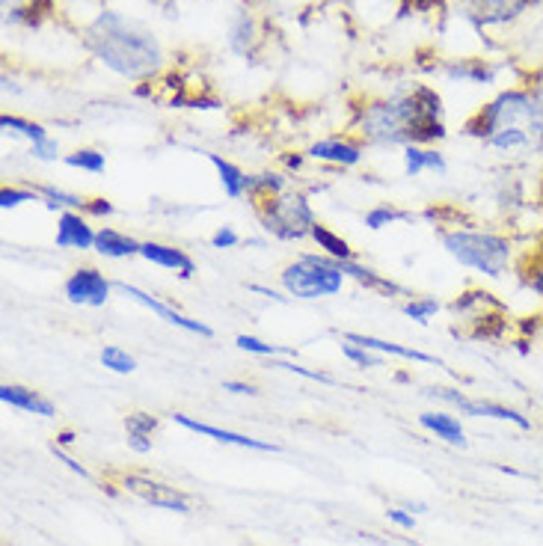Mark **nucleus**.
<instances>
[{"label": "nucleus", "mask_w": 543, "mask_h": 546, "mask_svg": "<svg viewBox=\"0 0 543 546\" xmlns=\"http://www.w3.org/2000/svg\"><path fill=\"white\" fill-rule=\"evenodd\" d=\"M443 95L431 84H413L389 98H365L351 110V134L365 146H434L446 140Z\"/></svg>", "instance_id": "obj_1"}, {"label": "nucleus", "mask_w": 543, "mask_h": 546, "mask_svg": "<svg viewBox=\"0 0 543 546\" xmlns=\"http://www.w3.org/2000/svg\"><path fill=\"white\" fill-rule=\"evenodd\" d=\"M463 134L502 155L543 152V87L502 90L463 122Z\"/></svg>", "instance_id": "obj_2"}, {"label": "nucleus", "mask_w": 543, "mask_h": 546, "mask_svg": "<svg viewBox=\"0 0 543 546\" xmlns=\"http://www.w3.org/2000/svg\"><path fill=\"white\" fill-rule=\"evenodd\" d=\"M84 48L92 57L128 81H152L164 69V45L137 18L116 9H101L84 27Z\"/></svg>", "instance_id": "obj_3"}, {"label": "nucleus", "mask_w": 543, "mask_h": 546, "mask_svg": "<svg viewBox=\"0 0 543 546\" xmlns=\"http://www.w3.org/2000/svg\"><path fill=\"white\" fill-rule=\"evenodd\" d=\"M443 250L466 271L499 279L514 265V241L493 229H472V226H454L440 232Z\"/></svg>", "instance_id": "obj_4"}, {"label": "nucleus", "mask_w": 543, "mask_h": 546, "mask_svg": "<svg viewBox=\"0 0 543 546\" xmlns=\"http://www.w3.org/2000/svg\"><path fill=\"white\" fill-rule=\"evenodd\" d=\"M342 262L324 253H303L279 271V285L294 300H324L342 291L345 285Z\"/></svg>", "instance_id": "obj_5"}, {"label": "nucleus", "mask_w": 543, "mask_h": 546, "mask_svg": "<svg viewBox=\"0 0 543 546\" xmlns=\"http://www.w3.org/2000/svg\"><path fill=\"white\" fill-rule=\"evenodd\" d=\"M253 211H256L262 229L271 238L285 241V244L309 238L312 226L318 223V214H315L312 202L303 193H294V190H285L279 196H268V199L253 202Z\"/></svg>", "instance_id": "obj_6"}, {"label": "nucleus", "mask_w": 543, "mask_h": 546, "mask_svg": "<svg viewBox=\"0 0 543 546\" xmlns=\"http://www.w3.org/2000/svg\"><path fill=\"white\" fill-rule=\"evenodd\" d=\"M454 321L463 324V330H457L466 339H478V342H493L502 339V333L508 330V306L484 288H466L463 294H457L452 300Z\"/></svg>", "instance_id": "obj_7"}, {"label": "nucleus", "mask_w": 543, "mask_h": 546, "mask_svg": "<svg viewBox=\"0 0 543 546\" xmlns=\"http://www.w3.org/2000/svg\"><path fill=\"white\" fill-rule=\"evenodd\" d=\"M431 398H440L446 404L457 407L460 413L466 416H475V419H496V422H511L517 425L520 431H532V419L523 416L520 410L514 407H505V404H496V401H484V398H466L460 389H449V386H434L428 389Z\"/></svg>", "instance_id": "obj_8"}, {"label": "nucleus", "mask_w": 543, "mask_h": 546, "mask_svg": "<svg viewBox=\"0 0 543 546\" xmlns=\"http://www.w3.org/2000/svg\"><path fill=\"white\" fill-rule=\"evenodd\" d=\"M113 288H116L119 294H125L128 300H134V303L146 306V309H149L152 315H158L161 321H167V324H173V327L184 330V333H190V336H199V339H214V330H211L205 321L187 318L184 312L173 309V306H167L164 300L152 297L149 291H143V288H137V285H128V282H113Z\"/></svg>", "instance_id": "obj_9"}, {"label": "nucleus", "mask_w": 543, "mask_h": 546, "mask_svg": "<svg viewBox=\"0 0 543 546\" xmlns=\"http://www.w3.org/2000/svg\"><path fill=\"white\" fill-rule=\"evenodd\" d=\"M538 3L541 0H460V9L478 30H484V27H499V24L517 21Z\"/></svg>", "instance_id": "obj_10"}, {"label": "nucleus", "mask_w": 543, "mask_h": 546, "mask_svg": "<svg viewBox=\"0 0 543 546\" xmlns=\"http://www.w3.org/2000/svg\"><path fill=\"white\" fill-rule=\"evenodd\" d=\"M110 291H113V282L92 265H81L69 273V279L63 282V294L69 303L75 306H90L98 309L110 300Z\"/></svg>", "instance_id": "obj_11"}, {"label": "nucleus", "mask_w": 543, "mask_h": 546, "mask_svg": "<svg viewBox=\"0 0 543 546\" xmlns=\"http://www.w3.org/2000/svg\"><path fill=\"white\" fill-rule=\"evenodd\" d=\"M306 158L321 161V164H333V167H342V170L360 167L362 158H365V143L354 134H333V137L315 140L306 149Z\"/></svg>", "instance_id": "obj_12"}, {"label": "nucleus", "mask_w": 543, "mask_h": 546, "mask_svg": "<svg viewBox=\"0 0 543 546\" xmlns=\"http://www.w3.org/2000/svg\"><path fill=\"white\" fill-rule=\"evenodd\" d=\"M122 487L128 493H134L137 499L155 505V508H167V511H179V514H190V499L181 493L179 487H170L164 481H155V478H146V475H125L122 478Z\"/></svg>", "instance_id": "obj_13"}, {"label": "nucleus", "mask_w": 543, "mask_h": 546, "mask_svg": "<svg viewBox=\"0 0 543 546\" xmlns=\"http://www.w3.org/2000/svg\"><path fill=\"white\" fill-rule=\"evenodd\" d=\"M440 75L452 84H475V87H490L499 81V66L484 60V57H457L446 60L440 66Z\"/></svg>", "instance_id": "obj_14"}, {"label": "nucleus", "mask_w": 543, "mask_h": 546, "mask_svg": "<svg viewBox=\"0 0 543 546\" xmlns=\"http://www.w3.org/2000/svg\"><path fill=\"white\" fill-rule=\"evenodd\" d=\"M226 45L238 57H247V60L256 57V48L262 45V30H259V18L253 9H244V6L235 9L229 30H226Z\"/></svg>", "instance_id": "obj_15"}, {"label": "nucleus", "mask_w": 543, "mask_h": 546, "mask_svg": "<svg viewBox=\"0 0 543 546\" xmlns=\"http://www.w3.org/2000/svg\"><path fill=\"white\" fill-rule=\"evenodd\" d=\"M173 422L181 425L184 431H193V434H202V437H211L217 443H226V446H238V449H253V452H279L276 443H265V440H253L247 434H238V431H226V428H217V425H208V422H199V419H190L184 413H173Z\"/></svg>", "instance_id": "obj_16"}, {"label": "nucleus", "mask_w": 543, "mask_h": 546, "mask_svg": "<svg viewBox=\"0 0 543 546\" xmlns=\"http://www.w3.org/2000/svg\"><path fill=\"white\" fill-rule=\"evenodd\" d=\"M54 244L60 250H92L95 247V229L84 211H63L57 217Z\"/></svg>", "instance_id": "obj_17"}, {"label": "nucleus", "mask_w": 543, "mask_h": 546, "mask_svg": "<svg viewBox=\"0 0 543 546\" xmlns=\"http://www.w3.org/2000/svg\"><path fill=\"white\" fill-rule=\"evenodd\" d=\"M140 259H146L149 265L155 268H164V271L179 273L181 279H190L196 273V262L176 247V244H161V241H143V250H140Z\"/></svg>", "instance_id": "obj_18"}, {"label": "nucleus", "mask_w": 543, "mask_h": 546, "mask_svg": "<svg viewBox=\"0 0 543 546\" xmlns=\"http://www.w3.org/2000/svg\"><path fill=\"white\" fill-rule=\"evenodd\" d=\"M0 401H3L6 407L33 413V416H42V419L57 416V407H54L51 398H45L42 392H36V389H30V386H21V383H3V386H0Z\"/></svg>", "instance_id": "obj_19"}, {"label": "nucleus", "mask_w": 543, "mask_h": 546, "mask_svg": "<svg viewBox=\"0 0 543 546\" xmlns=\"http://www.w3.org/2000/svg\"><path fill=\"white\" fill-rule=\"evenodd\" d=\"M92 250H95L98 256H104V259L119 262V259H134V256H140L143 241L131 238L128 232H119V229H113V226H98V229H95V247H92Z\"/></svg>", "instance_id": "obj_20"}, {"label": "nucleus", "mask_w": 543, "mask_h": 546, "mask_svg": "<svg viewBox=\"0 0 543 546\" xmlns=\"http://www.w3.org/2000/svg\"><path fill=\"white\" fill-rule=\"evenodd\" d=\"M345 339L354 342V345L368 348V351H377V354H383V357H398V360H407V363L437 365V368H443V363H440L434 354H425V351H416V348H407V345H398V342H386V339L365 336V333H348Z\"/></svg>", "instance_id": "obj_21"}, {"label": "nucleus", "mask_w": 543, "mask_h": 546, "mask_svg": "<svg viewBox=\"0 0 543 546\" xmlns=\"http://www.w3.org/2000/svg\"><path fill=\"white\" fill-rule=\"evenodd\" d=\"M342 273H345L348 279L360 282L362 288L374 291V294H383V297H413L404 285H398L395 279H389V276L377 273L374 268H368V265H360L357 259L342 262Z\"/></svg>", "instance_id": "obj_22"}, {"label": "nucleus", "mask_w": 543, "mask_h": 546, "mask_svg": "<svg viewBox=\"0 0 543 546\" xmlns=\"http://www.w3.org/2000/svg\"><path fill=\"white\" fill-rule=\"evenodd\" d=\"M404 173L410 179H419L422 173L446 176L449 164H446L443 152H437L434 146H404Z\"/></svg>", "instance_id": "obj_23"}, {"label": "nucleus", "mask_w": 543, "mask_h": 546, "mask_svg": "<svg viewBox=\"0 0 543 546\" xmlns=\"http://www.w3.org/2000/svg\"><path fill=\"white\" fill-rule=\"evenodd\" d=\"M158 428H161V419L152 416V413L134 410V413L125 416V437H128V446L137 455H149L152 452V437L158 434Z\"/></svg>", "instance_id": "obj_24"}, {"label": "nucleus", "mask_w": 543, "mask_h": 546, "mask_svg": "<svg viewBox=\"0 0 543 546\" xmlns=\"http://www.w3.org/2000/svg\"><path fill=\"white\" fill-rule=\"evenodd\" d=\"M419 425H422L425 431H431L437 440L449 443V446H460V449L466 446V431H463L460 419H454L452 413L428 410V413H422V416H419Z\"/></svg>", "instance_id": "obj_25"}, {"label": "nucleus", "mask_w": 543, "mask_h": 546, "mask_svg": "<svg viewBox=\"0 0 543 546\" xmlns=\"http://www.w3.org/2000/svg\"><path fill=\"white\" fill-rule=\"evenodd\" d=\"M205 158L214 164V170H217V176H220V184H223V193L229 196V199H244L247 196V173L238 167V164H232L229 158H223V155H217V152H205Z\"/></svg>", "instance_id": "obj_26"}, {"label": "nucleus", "mask_w": 543, "mask_h": 546, "mask_svg": "<svg viewBox=\"0 0 543 546\" xmlns=\"http://www.w3.org/2000/svg\"><path fill=\"white\" fill-rule=\"evenodd\" d=\"M514 268H517V276H520V285L529 288L535 297H541L543 300V241L541 244H535L532 250H526V253L514 262Z\"/></svg>", "instance_id": "obj_27"}, {"label": "nucleus", "mask_w": 543, "mask_h": 546, "mask_svg": "<svg viewBox=\"0 0 543 546\" xmlns=\"http://www.w3.org/2000/svg\"><path fill=\"white\" fill-rule=\"evenodd\" d=\"M3 3V21L6 24H39L51 12V0H0Z\"/></svg>", "instance_id": "obj_28"}, {"label": "nucleus", "mask_w": 543, "mask_h": 546, "mask_svg": "<svg viewBox=\"0 0 543 546\" xmlns=\"http://www.w3.org/2000/svg\"><path fill=\"white\" fill-rule=\"evenodd\" d=\"M315 244H318V250L324 253V256H330V259H336V262H351L354 259V247L339 235V232H333L330 226H324L321 220L312 226V235H309Z\"/></svg>", "instance_id": "obj_29"}, {"label": "nucleus", "mask_w": 543, "mask_h": 546, "mask_svg": "<svg viewBox=\"0 0 543 546\" xmlns=\"http://www.w3.org/2000/svg\"><path fill=\"white\" fill-rule=\"evenodd\" d=\"M33 190L39 193V202H45V208L51 211H84L87 205V196H78V193H69L57 184H33Z\"/></svg>", "instance_id": "obj_30"}, {"label": "nucleus", "mask_w": 543, "mask_h": 546, "mask_svg": "<svg viewBox=\"0 0 543 546\" xmlns=\"http://www.w3.org/2000/svg\"><path fill=\"white\" fill-rule=\"evenodd\" d=\"M413 220H416L413 211L398 208V205H392V202H380V205H374V208L365 211V226H368L371 232H380V229L395 226V223H413Z\"/></svg>", "instance_id": "obj_31"}, {"label": "nucleus", "mask_w": 543, "mask_h": 546, "mask_svg": "<svg viewBox=\"0 0 543 546\" xmlns=\"http://www.w3.org/2000/svg\"><path fill=\"white\" fill-rule=\"evenodd\" d=\"M285 190H288V176H282V173L265 170V173H256V176L247 179V199L250 202H259V199H268V196H279Z\"/></svg>", "instance_id": "obj_32"}, {"label": "nucleus", "mask_w": 543, "mask_h": 546, "mask_svg": "<svg viewBox=\"0 0 543 546\" xmlns=\"http://www.w3.org/2000/svg\"><path fill=\"white\" fill-rule=\"evenodd\" d=\"M0 128L9 131V134H18V137L30 140V143H39V140L51 137L48 128H45L42 122H30V119L15 116V113H3V116H0Z\"/></svg>", "instance_id": "obj_33"}, {"label": "nucleus", "mask_w": 543, "mask_h": 546, "mask_svg": "<svg viewBox=\"0 0 543 546\" xmlns=\"http://www.w3.org/2000/svg\"><path fill=\"white\" fill-rule=\"evenodd\" d=\"M63 164L72 167V170L92 173V176H98V173L107 170V158H104V152H98V149H75V152L63 155Z\"/></svg>", "instance_id": "obj_34"}, {"label": "nucleus", "mask_w": 543, "mask_h": 546, "mask_svg": "<svg viewBox=\"0 0 543 546\" xmlns=\"http://www.w3.org/2000/svg\"><path fill=\"white\" fill-rule=\"evenodd\" d=\"M401 312L407 315V318H413L416 324H428L437 312H440V300L437 297H428V294H413V297H407L404 303H401Z\"/></svg>", "instance_id": "obj_35"}, {"label": "nucleus", "mask_w": 543, "mask_h": 546, "mask_svg": "<svg viewBox=\"0 0 543 546\" xmlns=\"http://www.w3.org/2000/svg\"><path fill=\"white\" fill-rule=\"evenodd\" d=\"M98 360H101L104 368H110V371H116V374H131V371H137V360H134L125 348H119V345H104L101 354H98Z\"/></svg>", "instance_id": "obj_36"}, {"label": "nucleus", "mask_w": 543, "mask_h": 546, "mask_svg": "<svg viewBox=\"0 0 543 546\" xmlns=\"http://www.w3.org/2000/svg\"><path fill=\"white\" fill-rule=\"evenodd\" d=\"M342 357L348 360V363L360 365V368H380L383 365V354H377V351H368V348H362V345H354V342H342Z\"/></svg>", "instance_id": "obj_37"}, {"label": "nucleus", "mask_w": 543, "mask_h": 546, "mask_svg": "<svg viewBox=\"0 0 543 546\" xmlns=\"http://www.w3.org/2000/svg\"><path fill=\"white\" fill-rule=\"evenodd\" d=\"M24 202H39V193L33 187H21V184H6L0 190V208L3 211H12Z\"/></svg>", "instance_id": "obj_38"}, {"label": "nucleus", "mask_w": 543, "mask_h": 546, "mask_svg": "<svg viewBox=\"0 0 543 546\" xmlns=\"http://www.w3.org/2000/svg\"><path fill=\"white\" fill-rule=\"evenodd\" d=\"M235 345L241 348V351H247V354H256V357H276V354H294L291 348H279V345H271V342H262V339H256V336H247V333H241L238 339H235Z\"/></svg>", "instance_id": "obj_39"}, {"label": "nucleus", "mask_w": 543, "mask_h": 546, "mask_svg": "<svg viewBox=\"0 0 543 546\" xmlns=\"http://www.w3.org/2000/svg\"><path fill=\"white\" fill-rule=\"evenodd\" d=\"M84 214L95 217V220H104V217H113L116 214V205L107 196H90L87 205H84Z\"/></svg>", "instance_id": "obj_40"}, {"label": "nucleus", "mask_w": 543, "mask_h": 546, "mask_svg": "<svg viewBox=\"0 0 543 546\" xmlns=\"http://www.w3.org/2000/svg\"><path fill=\"white\" fill-rule=\"evenodd\" d=\"M30 155L36 161H57L60 158V143L54 137H45L39 143H30Z\"/></svg>", "instance_id": "obj_41"}, {"label": "nucleus", "mask_w": 543, "mask_h": 546, "mask_svg": "<svg viewBox=\"0 0 543 546\" xmlns=\"http://www.w3.org/2000/svg\"><path fill=\"white\" fill-rule=\"evenodd\" d=\"M241 244V235L232 229V226H220L214 235H211V247L214 250H232V247H238Z\"/></svg>", "instance_id": "obj_42"}, {"label": "nucleus", "mask_w": 543, "mask_h": 546, "mask_svg": "<svg viewBox=\"0 0 543 546\" xmlns=\"http://www.w3.org/2000/svg\"><path fill=\"white\" fill-rule=\"evenodd\" d=\"M273 368H285V371H291V374H300V377H306V380H318V383H327V386H333L336 383V377H330V374H324V371H309V368H303V365L297 363H271Z\"/></svg>", "instance_id": "obj_43"}, {"label": "nucleus", "mask_w": 543, "mask_h": 546, "mask_svg": "<svg viewBox=\"0 0 543 546\" xmlns=\"http://www.w3.org/2000/svg\"><path fill=\"white\" fill-rule=\"evenodd\" d=\"M386 517H389V523H395L398 529H407V532L416 526V520H413V514H410L407 508H389Z\"/></svg>", "instance_id": "obj_44"}, {"label": "nucleus", "mask_w": 543, "mask_h": 546, "mask_svg": "<svg viewBox=\"0 0 543 546\" xmlns=\"http://www.w3.org/2000/svg\"><path fill=\"white\" fill-rule=\"evenodd\" d=\"M51 452H54V457H57L60 463H66V466H69V469H72L75 475H81V478H90V472H87V469H84V466H81V463H78L75 457L66 455V452H63V449H60L57 443H51Z\"/></svg>", "instance_id": "obj_45"}, {"label": "nucleus", "mask_w": 543, "mask_h": 546, "mask_svg": "<svg viewBox=\"0 0 543 546\" xmlns=\"http://www.w3.org/2000/svg\"><path fill=\"white\" fill-rule=\"evenodd\" d=\"M223 389L232 395H259V389L253 383H244V380H223Z\"/></svg>", "instance_id": "obj_46"}, {"label": "nucleus", "mask_w": 543, "mask_h": 546, "mask_svg": "<svg viewBox=\"0 0 543 546\" xmlns=\"http://www.w3.org/2000/svg\"><path fill=\"white\" fill-rule=\"evenodd\" d=\"M250 291H256V294H265V297H271V300H279V303L291 300V297H285V294H279V291H271V288H265V285H250Z\"/></svg>", "instance_id": "obj_47"}, {"label": "nucleus", "mask_w": 543, "mask_h": 546, "mask_svg": "<svg viewBox=\"0 0 543 546\" xmlns=\"http://www.w3.org/2000/svg\"><path fill=\"white\" fill-rule=\"evenodd\" d=\"M303 161H306V155H294V158H291V155H285V158H282V164H285L288 170H294V173L303 167Z\"/></svg>", "instance_id": "obj_48"}, {"label": "nucleus", "mask_w": 543, "mask_h": 546, "mask_svg": "<svg viewBox=\"0 0 543 546\" xmlns=\"http://www.w3.org/2000/svg\"><path fill=\"white\" fill-rule=\"evenodd\" d=\"M407 511H416V514H422V511H428V508H425L422 502H410V505H407Z\"/></svg>", "instance_id": "obj_49"}, {"label": "nucleus", "mask_w": 543, "mask_h": 546, "mask_svg": "<svg viewBox=\"0 0 543 546\" xmlns=\"http://www.w3.org/2000/svg\"><path fill=\"white\" fill-rule=\"evenodd\" d=\"M57 440H60V443H63V446H69V443H72V434H69V431H63V434H60V437H57Z\"/></svg>", "instance_id": "obj_50"}]
</instances>
